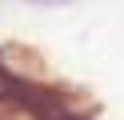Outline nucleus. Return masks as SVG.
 <instances>
[{"label":"nucleus","instance_id":"obj_1","mask_svg":"<svg viewBox=\"0 0 124 120\" xmlns=\"http://www.w3.org/2000/svg\"><path fill=\"white\" fill-rule=\"evenodd\" d=\"M28 4H72V0H28Z\"/></svg>","mask_w":124,"mask_h":120},{"label":"nucleus","instance_id":"obj_2","mask_svg":"<svg viewBox=\"0 0 124 120\" xmlns=\"http://www.w3.org/2000/svg\"><path fill=\"white\" fill-rule=\"evenodd\" d=\"M56 120H72V116H56Z\"/></svg>","mask_w":124,"mask_h":120}]
</instances>
